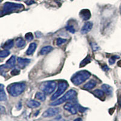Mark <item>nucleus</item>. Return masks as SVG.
Returning a JSON list of instances; mask_svg holds the SVG:
<instances>
[{"label":"nucleus","instance_id":"30","mask_svg":"<svg viewBox=\"0 0 121 121\" xmlns=\"http://www.w3.org/2000/svg\"><path fill=\"white\" fill-rule=\"evenodd\" d=\"M91 48L93 51H96L99 49V46L96 43H91Z\"/></svg>","mask_w":121,"mask_h":121},{"label":"nucleus","instance_id":"29","mask_svg":"<svg viewBox=\"0 0 121 121\" xmlns=\"http://www.w3.org/2000/svg\"><path fill=\"white\" fill-rule=\"evenodd\" d=\"M20 72H19V70L17 69H13L10 72V74H12V76H17L19 74Z\"/></svg>","mask_w":121,"mask_h":121},{"label":"nucleus","instance_id":"4","mask_svg":"<svg viewBox=\"0 0 121 121\" xmlns=\"http://www.w3.org/2000/svg\"><path fill=\"white\" fill-rule=\"evenodd\" d=\"M24 8V6L21 4L18 3H9L7 2L4 4L1 10V15L12 13L14 11H17L19 10H22Z\"/></svg>","mask_w":121,"mask_h":121},{"label":"nucleus","instance_id":"32","mask_svg":"<svg viewBox=\"0 0 121 121\" xmlns=\"http://www.w3.org/2000/svg\"><path fill=\"white\" fill-rule=\"evenodd\" d=\"M102 69H103L104 70V71H108V70H109V68L108 67V66L107 65H104V67H102Z\"/></svg>","mask_w":121,"mask_h":121},{"label":"nucleus","instance_id":"36","mask_svg":"<svg viewBox=\"0 0 121 121\" xmlns=\"http://www.w3.org/2000/svg\"><path fill=\"white\" fill-rule=\"evenodd\" d=\"M4 110H5V108H4V107H3V106H1V114H3V111H4Z\"/></svg>","mask_w":121,"mask_h":121},{"label":"nucleus","instance_id":"15","mask_svg":"<svg viewBox=\"0 0 121 121\" xmlns=\"http://www.w3.org/2000/svg\"><path fill=\"white\" fill-rule=\"evenodd\" d=\"M36 47H37V45L35 43H32L30 44L29 48L27 50L26 54L27 55H31L35 52V50H36Z\"/></svg>","mask_w":121,"mask_h":121},{"label":"nucleus","instance_id":"6","mask_svg":"<svg viewBox=\"0 0 121 121\" xmlns=\"http://www.w3.org/2000/svg\"><path fill=\"white\" fill-rule=\"evenodd\" d=\"M69 87V84L65 81H60L58 83V88L57 91L53 94L52 96L51 97V100H53L60 96L62 95L65 90H66L67 87Z\"/></svg>","mask_w":121,"mask_h":121},{"label":"nucleus","instance_id":"19","mask_svg":"<svg viewBox=\"0 0 121 121\" xmlns=\"http://www.w3.org/2000/svg\"><path fill=\"white\" fill-rule=\"evenodd\" d=\"M101 88L107 95H110L112 93L113 90H112V88L110 87V85H107V84H104V85H102Z\"/></svg>","mask_w":121,"mask_h":121},{"label":"nucleus","instance_id":"20","mask_svg":"<svg viewBox=\"0 0 121 121\" xmlns=\"http://www.w3.org/2000/svg\"><path fill=\"white\" fill-rule=\"evenodd\" d=\"M7 99L6 93L4 91V86L3 84H1V87H0V100L1 101H4Z\"/></svg>","mask_w":121,"mask_h":121},{"label":"nucleus","instance_id":"34","mask_svg":"<svg viewBox=\"0 0 121 121\" xmlns=\"http://www.w3.org/2000/svg\"><path fill=\"white\" fill-rule=\"evenodd\" d=\"M36 37L37 38H40L41 37V36L42 35V34L40 33V32H36Z\"/></svg>","mask_w":121,"mask_h":121},{"label":"nucleus","instance_id":"31","mask_svg":"<svg viewBox=\"0 0 121 121\" xmlns=\"http://www.w3.org/2000/svg\"><path fill=\"white\" fill-rule=\"evenodd\" d=\"M50 121H65L64 119H62L61 117H56V118Z\"/></svg>","mask_w":121,"mask_h":121},{"label":"nucleus","instance_id":"18","mask_svg":"<svg viewBox=\"0 0 121 121\" xmlns=\"http://www.w3.org/2000/svg\"><path fill=\"white\" fill-rule=\"evenodd\" d=\"M93 94L95 95L97 98H99V99H102L103 98H105V92L103 90H100L99 89L95 90L93 91Z\"/></svg>","mask_w":121,"mask_h":121},{"label":"nucleus","instance_id":"17","mask_svg":"<svg viewBox=\"0 0 121 121\" xmlns=\"http://www.w3.org/2000/svg\"><path fill=\"white\" fill-rule=\"evenodd\" d=\"M13 45H14L13 40L10 39V40H8V41H7L6 43H4V44L3 45V46H2V47H3L4 50H9L13 47Z\"/></svg>","mask_w":121,"mask_h":121},{"label":"nucleus","instance_id":"37","mask_svg":"<svg viewBox=\"0 0 121 121\" xmlns=\"http://www.w3.org/2000/svg\"><path fill=\"white\" fill-rule=\"evenodd\" d=\"M117 65H118V66L121 67V60H120V61H119V62H117Z\"/></svg>","mask_w":121,"mask_h":121},{"label":"nucleus","instance_id":"33","mask_svg":"<svg viewBox=\"0 0 121 121\" xmlns=\"http://www.w3.org/2000/svg\"><path fill=\"white\" fill-rule=\"evenodd\" d=\"M28 1L29 2L26 3V4H27V5H30V4H33V3H34V1H33V0H29Z\"/></svg>","mask_w":121,"mask_h":121},{"label":"nucleus","instance_id":"35","mask_svg":"<svg viewBox=\"0 0 121 121\" xmlns=\"http://www.w3.org/2000/svg\"><path fill=\"white\" fill-rule=\"evenodd\" d=\"M73 121H83L81 118L79 117V118H76V119H74Z\"/></svg>","mask_w":121,"mask_h":121},{"label":"nucleus","instance_id":"21","mask_svg":"<svg viewBox=\"0 0 121 121\" xmlns=\"http://www.w3.org/2000/svg\"><path fill=\"white\" fill-rule=\"evenodd\" d=\"M16 45L18 48H21L26 45V42L22 38H18L16 40Z\"/></svg>","mask_w":121,"mask_h":121},{"label":"nucleus","instance_id":"5","mask_svg":"<svg viewBox=\"0 0 121 121\" xmlns=\"http://www.w3.org/2000/svg\"><path fill=\"white\" fill-rule=\"evenodd\" d=\"M56 87V83L53 81H45L40 85V90L45 94H51L55 91Z\"/></svg>","mask_w":121,"mask_h":121},{"label":"nucleus","instance_id":"38","mask_svg":"<svg viewBox=\"0 0 121 121\" xmlns=\"http://www.w3.org/2000/svg\"><path fill=\"white\" fill-rule=\"evenodd\" d=\"M120 10H121V7H120Z\"/></svg>","mask_w":121,"mask_h":121},{"label":"nucleus","instance_id":"23","mask_svg":"<svg viewBox=\"0 0 121 121\" xmlns=\"http://www.w3.org/2000/svg\"><path fill=\"white\" fill-rule=\"evenodd\" d=\"M90 62H91V58L89 55H88V56H87L86 57V58H85L81 62V64H80V67L85 66L86 65L89 64Z\"/></svg>","mask_w":121,"mask_h":121},{"label":"nucleus","instance_id":"25","mask_svg":"<svg viewBox=\"0 0 121 121\" xmlns=\"http://www.w3.org/2000/svg\"><path fill=\"white\" fill-rule=\"evenodd\" d=\"M66 41H67V39H65L59 38L57 39L56 40V45H58V46H60V45L63 44L64 43H65Z\"/></svg>","mask_w":121,"mask_h":121},{"label":"nucleus","instance_id":"26","mask_svg":"<svg viewBox=\"0 0 121 121\" xmlns=\"http://www.w3.org/2000/svg\"><path fill=\"white\" fill-rule=\"evenodd\" d=\"M119 56H113L111 58L109 59V63H110V65H113L115 63L116 60V59H119Z\"/></svg>","mask_w":121,"mask_h":121},{"label":"nucleus","instance_id":"3","mask_svg":"<svg viewBox=\"0 0 121 121\" xmlns=\"http://www.w3.org/2000/svg\"><path fill=\"white\" fill-rule=\"evenodd\" d=\"M76 95H77V93L76 91L73 90H70L64 95L63 96L58 99V100H55L53 102H52L50 104V105L53 106V107L59 105L63 104L64 102L67 101V100H73V99H75Z\"/></svg>","mask_w":121,"mask_h":121},{"label":"nucleus","instance_id":"14","mask_svg":"<svg viewBox=\"0 0 121 121\" xmlns=\"http://www.w3.org/2000/svg\"><path fill=\"white\" fill-rule=\"evenodd\" d=\"M40 105H41L40 102L35 100H30L27 102V107L29 108H35L39 107Z\"/></svg>","mask_w":121,"mask_h":121},{"label":"nucleus","instance_id":"1","mask_svg":"<svg viewBox=\"0 0 121 121\" xmlns=\"http://www.w3.org/2000/svg\"><path fill=\"white\" fill-rule=\"evenodd\" d=\"M26 88L24 82H17L10 85L7 88L8 92L12 96L17 97L22 93Z\"/></svg>","mask_w":121,"mask_h":121},{"label":"nucleus","instance_id":"12","mask_svg":"<svg viewBox=\"0 0 121 121\" xmlns=\"http://www.w3.org/2000/svg\"><path fill=\"white\" fill-rule=\"evenodd\" d=\"M15 64H16V56L13 55L7 60L6 64V65H5V67L8 69H12L13 67H15Z\"/></svg>","mask_w":121,"mask_h":121},{"label":"nucleus","instance_id":"22","mask_svg":"<svg viewBox=\"0 0 121 121\" xmlns=\"http://www.w3.org/2000/svg\"><path fill=\"white\" fill-rule=\"evenodd\" d=\"M35 98L37 99H39V100H41L42 101H44V100H45V95L44 93L42 92H37L36 93V95H35Z\"/></svg>","mask_w":121,"mask_h":121},{"label":"nucleus","instance_id":"2","mask_svg":"<svg viewBox=\"0 0 121 121\" xmlns=\"http://www.w3.org/2000/svg\"><path fill=\"white\" fill-rule=\"evenodd\" d=\"M91 74L87 70H82L78 72L71 78L72 83L75 85H79L85 82L87 79H88L90 77Z\"/></svg>","mask_w":121,"mask_h":121},{"label":"nucleus","instance_id":"7","mask_svg":"<svg viewBox=\"0 0 121 121\" xmlns=\"http://www.w3.org/2000/svg\"><path fill=\"white\" fill-rule=\"evenodd\" d=\"M60 112L58 108H49L43 113V116L44 117H51L57 115Z\"/></svg>","mask_w":121,"mask_h":121},{"label":"nucleus","instance_id":"8","mask_svg":"<svg viewBox=\"0 0 121 121\" xmlns=\"http://www.w3.org/2000/svg\"><path fill=\"white\" fill-rule=\"evenodd\" d=\"M76 105L73 104L71 102H68L65 104L64 106V108L65 110L72 113V114H76L77 113V109H76Z\"/></svg>","mask_w":121,"mask_h":121},{"label":"nucleus","instance_id":"24","mask_svg":"<svg viewBox=\"0 0 121 121\" xmlns=\"http://www.w3.org/2000/svg\"><path fill=\"white\" fill-rule=\"evenodd\" d=\"M10 55V52L8 51L7 50H4L3 51L1 52L0 53V58H4L8 56L9 55Z\"/></svg>","mask_w":121,"mask_h":121},{"label":"nucleus","instance_id":"9","mask_svg":"<svg viewBox=\"0 0 121 121\" xmlns=\"http://www.w3.org/2000/svg\"><path fill=\"white\" fill-rule=\"evenodd\" d=\"M93 26V24L92 22H85L84 24V26H82V27L81 30V34L85 35L87 34V33H88V32L92 29Z\"/></svg>","mask_w":121,"mask_h":121},{"label":"nucleus","instance_id":"13","mask_svg":"<svg viewBox=\"0 0 121 121\" xmlns=\"http://www.w3.org/2000/svg\"><path fill=\"white\" fill-rule=\"evenodd\" d=\"M96 85V82L94 80H91L88 82L86 83L85 85L83 86V89L86 90H91L93 88H95V86Z\"/></svg>","mask_w":121,"mask_h":121},{"label":"nucleus","instance_id":"16","mask_svg":"<svg viewBox=\"0 0 121 121\" xmlns=\"http://www.w3.org/2000/svg\"><path fill=\"white\" fill-rule=\"evenodd\" d=\"M53 49L52 46H50V45H48V46H45V47H43L41 48V50H40V54L41 55H45L48 54V53H50V52H52Z\"/></svg>","mask_w":121,"mask_h":121},{"label":"nucleus","instance_id":"11","mask_svg":"<svg viewBox=\"0 0 121 121\" xmlns=\"http://www.w3.org/2000/svg\"><path fill=\"white\" fill-rule=\"evenodd\" d=\"M17 60H18V65L21 69H24L26 67L30 62V59H26V58H18Z\"/></svg>","mask_w":121,"mask_h":121},{"label":"nucleus","instance_id":"27","mask_svg":"<svg viewBox=\"0 0 121 121\" xmlns=\"http://www.w3.org/2000/svg\"><path fill=\"white\" fill-rule=\"evenodd\" d=\"M25 38L28 41H31L33 39V35L31 32H29V33H26L25 35Z\"/></svg>","mask_w":121,"mask_h":121},{"label":"nucleus","instance_id":"28","mask_svg":"<svg viewBox=\"0 0 121 121\" xmlns=\"http://www.w3.org/2000/svg\"><path fill=\"white\" fill-rule=\"evenodd\" d=\"M67 30H68L69 32H70V33H75V29L73 27V26H71V25H68L66 27Z\"/></svg>","mask_w":121,"mask_h":121},{"label":"nucleus","instance_id":"10","mask_svg":"<svg viewBox=\"0 0 121 121\" xmlns=\"http://www.w3.org/2000/svg\"><path fill=\"white\" fill-rule=\"evenodd\" d=\"M79 16L83 20L87 21L91 18V13L89 10L83 9L80 12Z\"/></svg>","mask_w":121,"mask_h":121}]
</instances>
